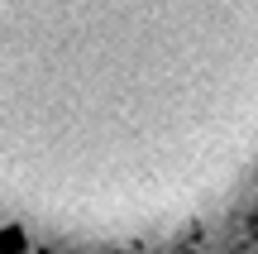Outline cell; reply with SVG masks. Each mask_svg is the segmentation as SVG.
<instances>
[{
	"label": "cell",
	"instance_id": "1",
	"mask_svg": "<svg viewBox=\"0 0 258 254\" xmlns=\"http://www.w3.org/2000/svg\"><path fill=\"white\" fill-rule=\"evenodd\" d=\"M258 201V0H0V230L153 254Z\"/></svg>",
	"mask_w": 258,
	"mask_h": 254
}]
</instances>
